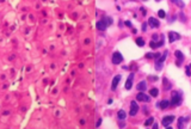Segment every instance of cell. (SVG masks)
<instances>
[{
	"label": "cell",
	"instance_id": "obj_5",
	"mask_svg": "<svg viewBox=\"0 0 191 129\" xmlns=\"http://www.w3.org/2000/svg\"><path fill=\"white\" fill-rule=\"evenodd\" d=\"M174 121V116L173 115H170V116H165L164 118H162V121H161V123H162V125L164 127H168L170 124H172V122Z\"/></svg>",
	"mask_w": 191,
	"mask_h": 129
},
{
	"label": "cell",
	"instance_id": "obj_33",
	"mask_svg": "<svg viewBox=\"0 0 191 129\" xmlns=\"http://www.w3.org/2000/svg\"><path fill=\"white\" fill-rule=\"evenodd\" d=\"M100 124H102V118H99V120L97 121V124H96V127H99Z\"/></svg>",
	"mask_w": 191,
	"mask_h": 129
},
{
	"label": "cell",
	"instance_id": "obj_12",
	"mask_svg": "<svg viewBox=\"0 0 191 129\" xmlns=\"http://www.w3.org/2000/svg\"><path fill=\"white\" fill-rule=\"evenodd\" d=\"M159 108L160 109H162V110H165V109H167L168 106H170V100H167V99H164V100H161L159 104Z\"/></svg>",
	"mask_w": 191,
	"mask_h": 129
},
{
	"label": "cell",
	"instance_id": "obj_8",
	"mask_svg": "<svg viewBox=\"0 0 191 129\" xmlns=\"http://www.w3.org/2000/svg\"><path fill=\"white\" fill-rule=\"evenodd\" d=\"M134 77H135V75H134V73H130V74H129V77H128V79H127V81H125V85H124L127 90H130V88H131Z\"/></svg>",
	"mask_w": 191,
	"mask_h": 129
},
{
	"label": "cell",
	"instance_id": "obj_17",
	"mask_svg": "<svg viewBox=\"0 0 191 129\" xmlns=\"http://www.w3.org/2000/svg\"><path fill=\"white\" fill-rule=\"evenodd\" d=\"M167 54H168V53H167V50H166V51L164 53V55H162V56L160 55V58L155 60V62H159V63H164V61L166 60V56H167Z\"/></svg>",
	"mask_w": 191,
	"mask_h": 129
},
{
	"label": "cell",
	"instance_id": "obj_20",
	"mask_svg": "<svg viewBox=\"0 0 191 129\" xmlns=\"http://www.w3.org/2000/svg\"><path fill=\"white\" fill-rule=\"evenodd\" d=\"M103 22L106 24V26H109V25L112 24V19H111L110 17H105V18H103Z\"/></svg>",
	"mask_w": 191,
	"mask_h": 129
},
{
	"label": "cell",
	"instance_id": "obj_37",
	"mask_svg": "<svg viewBox=\"0 0 191 129\" xmlns=\"http://www.w3.org/2000/svg\"><path fill=\"white\" fill-rule=\"evenodd\" d=\"M155 1H161V0H155Z\"/></svg>",
	"mask_w": 191,
	"mask_h": 129
},
{
	"label": "cell",
	"instance_id": "obj_19",
	"mask_svg": "<svg viewBox=\"0 0 191 129\" xmlns=\"http://www.w3.org/2000/svg\"><path fill=\"white\" fill-rule=\"evenodd\" d=\"M158 95H159V90L158 88H150V91H149V96H153V97H158Z\"/></svg>",
	"mask_w": 191,
	"mask_h": 129
},
{
	"label": "cell",
	"instance_id": "obj_21",
	"mask_svg": "<svg viewBox=\"0 0 191 129\" xmlns=\"http://www.w3.org/2000/svg\"><path fill=\"white\" fill-rule=\"evenodd\" d=\"M136 44H137L139 47H143V46H145V40L141 38V37L136 38Z\"/></svg>",
	"mask_w": 191,
	"mask_h": 129
},
{
	"label": "cell",
	"instance_id": "obj_22",
	"mask_svg": "<svg viewBox=\"0 0 191 129\" xmlns=\"http://www.w3.org/2000/svg\"><path fill=\"white\" fill-rule=\"evenodd\" d=\"M153 122H154V118H153V117H149V118L145 122V125H146V127H149L150 124H153Z\"/></svg>",
	"mask_w": 191,
	"mask_h": 129
},
{
	"label": "cell",
	"instance_id": "obj_26",
	"mask_svg": "<svg viewBox=\"0 0 191 129\" xmlns=\"http://www.w3.org/2000/svg\"><path fill=\"white\" fill-rule=\"evenodd\" d=\"M146 58H147V59H153V58H154V54H152V53H147V54H146Z\"/></svg>",
	"mask_w": 191,
	"mask_h": 129
},
{
	"label": "cell",
	"instance_id": "obj_29",
	"mask_svg": "<svg viewBox=\"0 0 191 129\" xmlns=\"http://www.w3.org/2000/svg\"><path fill=\"white\" fill-rule=\"evenodd\" d=\"M179 17H180V18H182V19H180V21H183V22H184V23H185V22H186V19H185V16H184V14H183V13H180V14H179Z\"/></svg>",
	"mask_w": 191,
	"mask_h": 129
},
{
	"label": "cell",
	"instance_id": "obj_4",
	"mask_svg": "<svg viewBox=\"0 0 191 129\" xmlns=\"http://www.w3.org/2000/svg\"><path fill=\"white\" fill-rule=\"evenodd\" d=\"M137 111H139V105H137V103L136 102H131L130 103V111H129V115L130 116H135L136 114H137Z\"/></svg>",
	"mask_w": 191,
	"mask_h": 129
},
{
	"label": "cell",
	"instance_id": "obj_16",
	"mask_svg": "<svg viewBox=\"0 0 191 129\" xmlns=\"http://www.w3.org/2000/svg\"><path fill=\"white\" fill-rule=\"evenodd\" d=\"M189 120H190V117H185V118L180 117V118H178V128H183L184 127V122L189 121Z\"/></svg>",
	"mask_w": 191,
	"mask_h": 129
},
{
	"label": "cell",
	"instance_id": "obj_11",
	"mask_svg": "<svg viewBox=\"0 0 191 129\" xmlns=\"http://www.w3.org/2000/svg\"><path fill=\"white\" fill-rule=\"evenodd\" d=\"M162 83H164V90L165 91H170L172 88V84L168 81L167 78H162Z\"/></svg>",
	"mask_w": 191,
	"mask_h": 129
},
{
	"label": "cell",
	"instance_id": "obj_14",
	"mask_svg": "<svg viewBox=\"0 0 191 129\" xmlns=\"http://www.w3.org/2000/svg\"><path fill=\"white\" fill-rule=\"evenodd\" d=\"M136 88L139 90V91H146V88H147V83L143 80V81H140L139 84H137V86H136Z\"/></svg>",
	"mask_w": 191,
	"mask_h": 129
},
{
	"label": "cell",
	"instance_id": "obj_2",
	"mask_svg": "<svg viewBox=\"0 0 191 129\" xmlns=\"http://www.w3.org/2000/svg\"><path fill=\"white\" fill-rule=\"evenodd\" d=\"M136 100H139V102H145V103H148V102H150V96L146 95L143 91H140V93H137V95H136Z\"/></svg>",
	"mask_w": 191,
	"mask_h": 129
},
{
	"label": "cell",
	"instance_id": "obj_31",
	"mask_svg": "<svg viewBox=\"0 0 191 129\" xmlns=\"http://www.w3.org/2000/svg\"><path fill=\"white\" fill-rule=\"evenodd\" d=\"M159 58H160V53H155V54H154V59L157 60V59H159Z\"/></svg>",
	"mask_w": 191,
	"mask_h": 129
},
{
	"label": "cell",
	"instance_id": "obj_15",
	"mask_svg": "<svg viewBox=\"0 0 191 129\" xmlns=\"http://www.w3.org/2000/svg\"><path fill=\"white\" fill-rule=\"evenodd\" d=\"M117 117H118V120H120V121H123V120H125V117H127V114H125V111H124V110H120V111L117 112Z\"/></svg>",
	"mask_w": 191,
	"mask_h": 129
},
{
	"label": "cell",
	"instance_id": "obj_1",
	"mask_svg": "<svg viewBox=\"0 0 191 129\" xmlns=\"http://www.w3.org/2000/svg\"><path fill=\"white\" fill-rule=\"evenodd\" d=\"M180 103H182V92H179V91H172L170 105H172V106H178V105H180Z\"/></svg>",
	"mask_w": 191,
	"mask_h": 129
},
{
	"label": "cell",
	"instance_id": "obj_9",
	"mask_svg": "<svg viewBox=\"0 0 191 129\" xmlns=\"http://www.w3.org/2000/svg\"><path fill=\"white\" fill-rule=\"evenodd\" d=\"M174 55H176V58H177V66H180V61L183 62L184 61V54L180 51V50H177L176 53H174Z\"/></svg>",
	"mask_w": 191,
	"mask_h": 129
},
{
	"label": "cell",
	"instance_id": "obj_6",
	"mask_svg": "<svg viewBox=\"0 0 191 129\" xmlns=\"http://www.w3.org/2000/svg\"><path fill=\"white\" fill-rule=\"evenodd\" d=\"M148 25L153 29H155V28H159L160 26V22L158 19H155L154 17H150L149 19H148Z\"/></svg>",
	"mask_w": 191,
	"mask_h": 129
},
{
	"label": "cell",
	"instance_id": "obj_24",
	"mask_svg": "<svg viewBox=\"0 0 191 129\" xmlns=\"http://www.w3.org/2000/svg\"><path fill=\"white\" fill-rule=\"evenodd\" d=\"M158 16H159L160 18H165L166 13H165V11H164V10H159V12H158Z\"/></svg>",
	"mask_w": 191,
	"mask_h": 129
},
{
	"label": "cell",
	"instance_id": "obj_13",
	"mask_svg": "<svg viewBox=\"0 0 191 129\" xmlns=\"http://www.w3.org/2000/svg\"><path fill=\"white\" fill-rule=\"evenodd\" d=\"M96 28H97L98 30H100V31H104L108 26H106V24L103 21H99V22H97V24H96Z\"/></svg>",
	"mask_w": 191,
	"mask_h": 129
},
{
	"label": "cell",
	"instance_id": "obj_27",
	"mask_svg": "<svg viewBox=\"0 0 191 129\" xmlns=\"http://www.w3.org/2000/svg\"><path fill=\"white\" fill-rule=\"evenodd\" d=\"M149 46H150V48H153V49H155V48H157V43H155L154 41H152V42L149 43Z\"/></svg>",
	"mask_w": 191,
	"mask_h": 129
},
{
	"label": "cell",
	"instance_id": "obj_36",
	"mask_svg": "<svg viewBox=\"0 0 191 129\" xmlns=\"http://www.w3.org/2000/svg\"><path fill=\"white\" fill-rule=\"evenodd\" d=\"M153 128H154V129H158V124H157V123H154V125H153Z\"/></svg>",
	"mask_w": 191,
	"mask_h": 129
},
{
	"label": "cell",
	"instance_id": "obj_34",
	"mask_svg": "<svg viewBox=\"0 0 191 129\" xmlns=\"http://www.w3.org/2000/svg\"><path fill=\"white\" fill-rule=\"evenodd\" d=\"M125 25H127V26H130V28H131V23H130L129 21H128V22H125Z\"/></svg>",
	"mask_w": 191,
	"mask_h": 129
},
{
	"label": "cell",
	"instance_id": "obj_25",
	"mask_svg": "<svg viewBox=\"0 0 191 129\" xmlns=\"http://www.w3.org/2000/svg\"><path fill=\"white\" fill-rule=\"evenodd\" d=\"M161 68H162V63L155 62V69H157V71H161Z\"/></svg>",
	"mask_w": 191,
	"mask_h": 129
},
{
	"label": "cell",
	"instance_id": "obj_10",
	"mask_svg": "<svg viewBox=\"0 0 191 129\" xmlns=\"http://www.w3.org/2000/svg\"><path fill=\"white\" fill-rule=\"evenodd\" d=\"M120 80H121V75H116V77L112 79V86H111V90L112 91H115V90L117 88V85H118Z\"/></svg>",
	"mask_w": 191,
	"mask_h": 129
},
{
	"label": "cell",
	"instance_id": "obj_7",
	"mask_svg": "<svg viewBox=\"0 0 191 129\" xmlns=\"http://www.w3.org/2000/svg\"><path fill=\"white\" fill-rule=\"evenodd\" d=\"M168 38H170V42L172 43V42L179 40L180 38V35L177 33V32H174V31H171V32H168Z\"/></svg>",
	"mask_w": 191,
	"mask_h": 129
},
{
	"label": "cell",
	"instance_id": "obj_23",
	"mask_svg": "<svg viewBox=\"0 0 191 129\" xmlns=\"http://www.w3.org/2000/svg\"><path fill=\"white\" fill-rule=\"evenodd\" d=\"M186 75L187 77H191V65H187L186 66Z\"/></svg>",
	"mask_w": 191,
	"mask_h": 129
},
{
	"label": "cell",
	"instance_id": "obj_28",
	"mask_svg": "<svg viewBox=\"0 0 191 129\" xmlns=\"http://www.w3.org/2000/svg\"><path fill=\"white\" fill-rule=\"evenodd\" d=\"M158 37H159V35H158V33H154V35H153V37H152V38H153V41L155 42V41H158V40H159Z\"/></svg>",
	"mask_w": 191,
	"mask_h": 129
},
{
	"label": "cell",
	"instance_id": "obj_32",
	"mask_svg": "<svg viewBox=\"0 0 191 129\" xmlns=\"http://www.w3.org/2000/svg\"><path fill=\"white\" fill-rule=\"evenodd\" d=\"M142 30H143V31L147 30V23H143V24H142Z\"/></svg>",
	"mask_w": 191,
	"mask_h": 129
},
{
	"label": "cell",
	"instance_id": "obj_18",
	"mask_svg": "<svg viewBox=\"0 0 191 129\" xmlns=\"http://www.w3.org/2000/svg\"><path fill=\"white\" fill-rule=\"evenodd\" d=\"M171 1L174 3V4H176L178 7H180V8H184V7H185V4L182 1V0H171Z\"/></svg>",
	"mask_w": 191,
	"mask_h": 129
},
{
	"label": "cell",
	"instance_id": "obj_35",
	"mask_svg": "<svg viewBox=\"0 0 191 129\" xmlns=\"http://www.w3.org/2000/svg\"><path fill=\"white\" fill-rule=\"evenodd\" d=\"M124 127H125L124 123H120V128H124Z\"/></svg>",
	"mask_w": 191,
	"mask_h": 129
},
{
	"label": "cell",
	"instance_id": "obj_30",
	"mask_svg": "<svg viewBox=\"0 0 191 129\" xmlns=\"http://www.w3.org/2000/svg\"><path fill=\"white\" fill-rule=\"evenodd\" d=\"M140 10H141V13H142V14H143V16H145V14H146V13H147V11H146V8H145V7H141V8H140Z\"/></svg>",
	"mask_w": 191,
	"mask_h": 129
},
{
	"label": "cell",
	"instance_id": "obj_3",
	"mask_svg": "<svg viewBox=\"0 0 191 129\" xmlns=\"http://www.w3.org/2000/svg\"><path fill=\"white\" fill-rule=\"evenodd\" d=\"M122 61H123V56H122V54H121L120 51L113 53V55H112V63H113V65H120Z\"/></svg>",
	"mask_w": 191,
	"mask_h": 129
}]
</instances>
